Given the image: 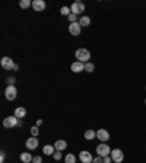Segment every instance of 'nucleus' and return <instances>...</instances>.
Returning a JSON list of instances; mask_svg holds the SVG:
<instances>
[{
  "mask_svg": "<svg viewBox=\"0 0 146 163\" xmlns=\"http://www.w3.org/2000/svg\"><path fill=\"white\" fill-rule=\"evenodd\" d=\"M6 159V153L5 152H0V163H3Z\"/></svg>",
  "mask_w": 146,
  "mask_h": 163,
  "instance_id": "nucleus-31",
  "label": "nucleus"
},
{
  "mask_svg": "<svg viewBox=\"0 0 146 163\" xmlns=\"http://www.w3.org/2000/svg\"><path fill=\"white\" fill-rule=\"evenodd\" d=\"M97 139L101 140V143H107L108 140H110V133H108L107 130L99 128V130L97 131Z\"/></svg>",
  "mask_w": 146,
  "mask_h": 163,
  "instance_id": "nucleus-9",
  "label": "nucleus"
},
{
  "mask_svg": "<svg viewBox=\"0 0 146 163\" xmlns=\"http://www.w3.org/2000/svg\"><path fill=\"white\" fill-rule=\"evenodd\" d=\"M32 163H43V159H41V156H35V157L32 159Z\"/></svg>",
  "mask_w": 146,
  "mask_h": 163,
  "instance_id": "nucleus-27",
  "label": "nucleus"
},
{
  "mask_svg": "<svg viewBox=\"0 0 146 163\" xmlns=\"http://www.w3.org/2000/svg\"><path fill=\"white\" fill-rule=\"evenodd\" d=\"M79 24H80V26H89L91 25V18L89 16H82L80 19H79Z\"/></svg>",
  "mask_w": 146,
  "mask_h": 163,
  "instance_id": "nucleus-19",
  "label": "nucleus"
},
{
  "mask_svg": "<svg viewBox=\"0 0 146 163\" xmlns=\"http://www.w3.org/2000/svg\"><path fill=\"white\" fill-rule=\"evenodd\" d=\"M92 163H104V160H102V157H94V160H92Z\"/></svg>",
  "mask_w": 146,
  "mask_h": 163,
  "instance_id": "nucleus-30",
  "label": "nucleus"
},
{
  "mask_svg": "<svg viewBox=\"0 0 146 163\" xmlns=\"http://www.w3.org/2000/svg\"><path fill=\"white\" fill-rule=\"evenodd\" d=\"M95 137H97V131H94V130H86V131H85V140H89V141H91V140H94Z\"/></svg>",
  "mask_w": 146,
  "mask_h": 163,
  "instance_id": "nucleus-17",
  "label": "nucleus"
},
{
  "mask_svg": "<svg viewBox=\"0 0 146 163\" xmlns=\"http://www.w3.org/2000/svg\"><path fill=\"white\" fill-rule=\"evenodd\" d=\"M18 118L15 115H12V117H6L5 120H3V125H5V128H13V127H16L18 125Z\"/></svg>",
  "mask_w": 146,
  "mask_h": 163,
  "instance_id": "nucleus-5",
  "label": "nucleus"
},
{
  "mask_svg": "<svg viewBox=\"0 0 146 163\" xmlns=\"http://www.w3.org/2000/svg\"><path fill=\"white\" fill-rule=\"evenodd\" d=\"M25 146H26V149H29V150H35L38 147V140H37V137H29V139L26 140Z\"/></svg>",
  "mask_w": 146,
  "mask_h": 163,
  "instance_id": "nucleus-12",
  "label": "nucleus"
},
{
  "mask_svg": "<svg viewBox=\"0 0 146 163\" xmlns=\"http://www.w3.org/2000/svg\"><path fill=\"white\" fill-rule=\"evenodd\" d=\"M0 64H2V67L5 68V70H13V67H15V63L10 57H3Z\"/></svg>",
  "mask_w": 146,
  "mask_h": 163,
  "instance_id": "nucleus-8",
  "label": "nucleus"
},
{
  "mask_svg": "<svg viewBox=\"0 0 146 163\" xmlns=\"http://www.w3.org/2000/svg\"><path fill=\"white\" fill-rule=\"evenodd\" d=\"M110 156H111L114 163H121L123 160H124V154H123V152L120 149H112Z\"/></svg>",
  "mask_w": 146,
  "mask_h": 163,
  "instance_id": "nucleus-3",
  "label": "nucleus"
},
{
  "mask_svg": "<svg viewBox=\"0 0 146 163\" xmlns=\"http://www.w3.org/2000/svg\"><path fill=\"white\" fill-rule=\"evenodd\" d=\"M67 18H69V20H70V24H73V22H78V20H76V15H75V13H70Z\"/></svg>",
  "mask_w": 146,
  "mask_h": 163,
  "instance_id": "nucleus-25",
  "label": "nucleus"
},
{
  "mask_svg": "<svg viewBox=\"0 0 146 163\" xmlns=\"http://www.w3.org/2000/svg\"><path fill=\"white\" fill-rule=\"evenodd\" d=\"M16 95H18V89L15 86H7L5 90V98L7 101H15L16 99Z\"/></svg>",
  "mask_w": 146,
  "mask_h": 163,
  "instance_id": "nucleus-4",
  "label": "nucleus"
},
{
  "mask_svg": "<svg viewBox=\"0 0 146 163\" xmlns=\"http://www.w3.org/2000/svg\"><path fill=\"white\" fill-rule=\"evenodd\" d=\"M45 2L44 0H32V7H34L35 12H43L45 9Z\"/></svg>",
  "mask_w": 146,
  "mask_h": 163,
  "instance_id": "nucleus-11",
  "label": "nucleus"
},
{
  "mask_svg": "<svg viewBox=\"0 0 146 163\" xmlns=\"http://www.w3.org/2000/svg\"><path fill=\"white\" fill-rule=\"evenodd\" d=\"M32 159L34 157H32L29 153H26V152H25V153H21V160H22L24 163H32Z\"/></svg>",
  "mask_w": 146,
  "mask_h": 163,
  "instance_id": "nucleus-18",
  "label": "nucleus"
},
{
  "mask_svg": "<svg viewBox=\"0 0 146 163\" xmlns=\"http://www.w3.org/2000/svg\"><path fill=\"white\" fill-rule=\"evenodd\" d=\"M97 153L99 157H105V156H110L111 154V149L107 143H101L99 146L97 147Z\"/></svg>",
  "mask_w": 146,
  "mask_h": 163,
  "instance_id": "nucleus-2",
  "label": "nucleus"
},
{
  "mask_svg": "<svg viewBox=\"0 0 146 163\" xmlns=\"http://www.w3.org/2000/svg\"><path fill=\"white\" fill-rule=\"evenodd\" d=\"M7 86H13V83H15V77H7Z\"/></svg>",
  "mask_w": 146,
  "mask_h": 163,
  "instance_id": "nucleus-28",
  "label": "nucleus"
},
{
  "mask_svg": "<svg viewBox=\"0 0 146 163\" xmlns=\"http://www.w3.org/2000/svg\"><path fill=\"white\" fill-rule=\"evenodd\" d=\"M70 10H72V13L79 15V13H82V12H85V5L80 3V2H75L72 5V7H70Z\"/></svg>",
  "mask_w": 146,
  "mask_h": 163,
  "instance_id": "nucleus-10",
  "label": "nucleus"
},
{
  "mask_svg": "<svg viewBox=\"0 0 146 163\" xmlns=\"http://www.w3.org/2000/svg\"><path fill=\"white\" fill-rule=\"evenodd\" d=\"M54 149H56V152H64V150L67 149V143L64 140H56Z\"/></svg>",
  "mask_w": 146,
  "mask_h": 163,
  "instance_id": "nucleus-14",
  "label": "nucleus"
},
{
  "mask_svg": "<svg viewBox=\"0 0 146 163\" xmlns=\"http://www.w3.org/2000/svg\"><path fill=\"white\" fill-rule=\"evenodd\" d=\"M41 124H43V121H41V120H38V121H37V127H39Z\"/></svg>",
  "mask_w": 146,
  "mask_h": 163,
  "instance_id": "nucleus-32",
  "label": "nucleus"
},
{
  "mask_svg": "<svg viewBox=\"0 0 146 163\" xmlns=\"http://www.w3.org/2000/svg\"><path fill=\"white\" fill-rule=\"evenodd\" d=\"M79 160H80L82 163H92L94 157H92V154H91V152L83 150V152H80V153H79Z\"/></svg>",
  "mask_w": 146,
  "mask_h": 163,
  "instance_id": "nucleus-7",
  "label": "nucleus"
},
{
  "mask_svg": "<svg viewBox=\"0 0 146 163\" xmlns=\"http://www.w3.org/2000/svg\"><path fill=\"white\" fill-rule=\"evenodd\" d=\"M66 163H76V157H75V154H67L66 157H64Z\"/></svg>",
  "mask_w": 146,
  "mask_h": 163,
  "instance_id": "nucleus-23",
  "label": "nucleus"
},
{
  "mask_svg": "<svg viewBox=\"0 0 146 163\" xmlns=\"http://www.w3.org/2000/svg\"><path fill=\"white\" fill-rule=\"evenodd\" d=\"M38 127H32V128H31V134H32V137H37V135H38Z\"/></svg>",
  "mask_w": 146,
  "mask_h": 163,
  "instance_id": "nucleus-24",
  "label": "nucleus"
},
{
  "mask_svg": "<svg viewBox=\"0 0 146 163\" xmlns=\"http://www.w3.org/2000/svg\"><path fill=\"white\" fill-rule=\"evenodd\" d=\"M145 104H146V99H145Z\"/></svg>",
  "mask_w": 146,
  "mask_h": 163,
  "instance_id": "nucleus-33",
  "label": "nucleus"
},
{
  "mask_svg": "<svg viewBox=\"0 0 146 163\" xmlns=\"http://www.w3.org/2000/svg\"><path fill=\"white\" fill-rule=\"evenodd\" d=\"M75 55L78 58V61H82V63H88L89 58H91V53L88 51L86 48H79V50H76Z\"/></svg>",
  "mask_w": 146,
  "mask_h": 163,
  "instance_id": "nucleus-1",
  "label": "nucleus"
},
{
  "mask_svg": "<svg viewBox=\"0 0 146 163\" xmlns=\"http://www.w3.org/2000/svg\"><path fill=\"white\" fill-rule=\"evenodd\" d=\"M94 70H95V66H94L92 63H85V72H88V73H92Z\"/></svg>",
  "mask_w": 146,
  "mask_h": 163,
  "instance_id": "nucleus-21",
  "label": "nucleus"
},
{
  "mask_svg": "<svg viewBox=\"0 0 146 163\" xmlns=\"http://www.w3.org/2000/svg\"><path fill=\"white\" fill-rule=\"evenodd\" d=\"M31 5H32V2H31V0H21V2H19V6L22 7V9H28Z\"/></svg>",
  "mask_w": 146,
  "mask_h": 163,
  "instance_id": "nucleus-20",
  "label": "nucleus"
},
{
  "mask_svg": "<svg viewBox=\"0 0 146 163\" xmlns=\"http://www.w3.org/2000/svg\"><path fill=\"white\" fill-rule=\"evenodd\" d=\"M25 115H26V109H25V108L19 106V108H16V109H15V117H16L18 120H22Z\"/></svg>",
  "mask_w": 146,
  "mask_h": 163,
  "instance_id": "nucleus-15",
  "label": "nucleus"
},
{
  "mask_svg": "<svg viewBox=\"0 0 146 163\" xmlns=\"http://www.w3.org/2000/svg\"><path fill=\"white\" fill-rule=\"evenodd\" d=\"M80 31H82V26H80V24L78 22H73V24L69 25V32L73 35V37H78V35H80Z\"/></svg>",
  "mask_w": 146,
  "mask_h": 163,
  "instance_id": "nucleus-6",
  "label": "nucleus"
},
{
  "mask_svg": "<svg viewBox=\"0 0 146 163\" xmlns=\"http://www.w3.org/2000/svg\"><path fill=\"white\" fill-rule=\"evenodd\" d=\"M43 152H44V154H47V156H51V154L56 153V149H54V146H50V144H47V146H44Z\"/></svg>",
  "mask_w": 146,
  "mask_h": 163,
  "instance_id": "nucleus-16",
  "label": "nucleus"
},
{
  "mask_svg": "<svg viewBox=\"0 0 146 163\" xmlns=\"http://www.w3.org/2000/svg\"><path fill=\"white\" fill-rule=\"evenodd\" d=\"M102 160H104V163H111L112 162L111 156H105V157H102Z\"/></svg>",
  "mask_w": 146,
  "mask_h": 163,
  "instance_id": "nucleus-29",
  "label": "nucleus"
},
{
  "mask_svg": "<svg viewBox=\"0 0 146 163\" xmlns=\"http://www.w3.org/2000/svg\"><path fill=\"white\" fill-rule=\"evenodd\" d=\"M70 68H72L73 73H80V72H83V70H85V63H82V61H75L72 66H70Z\"/></svg>",
  "mask_w": 146,
  "mask_h": 163,
  "instance_id": "nucleus-13",
  "label": "nucleus"
},
{
  "mask_svg": "<svg viewBox=\"0 0 146 163\" xmlns=\"http://www.w3.org/2000/svg\"><path fill=\"white\" fill-rule=\"evenodd\" d=\"M53 157H54V160H60V159H62V152H56V153L53 154Z\"/></svg>",
  "mask_w": 146,
  "mask_h": 163,
  "instance_id": "nucleus-26",
  "label": "nucleus"
},
{
  "mask_svg": "<svg viewBox=\"0 0 146 163\" xmlns=\"http://www.w3.org/2000/svg\"><path fill=\"white\" fill-rule=\"evenodd\" d=\"M60 13L63 15V16H69V15L72 13V10H70V7H67V6H63V7L60 9Z\"/></svg>",
  "mask_w": 146,
  "mask_h": 163,
  "instance_id": "nucleus-22",
  "label": "nucleus"
}]
</instances>
